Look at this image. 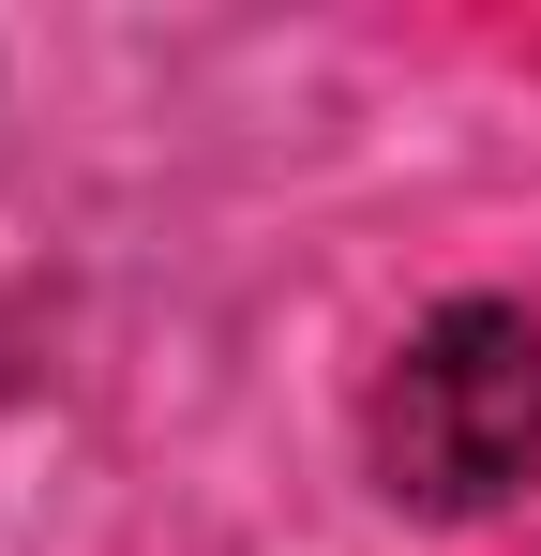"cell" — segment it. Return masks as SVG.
<instances>
[{"mask_svg":"<svg viewBox=\"0 0 541 556\" xmlns=\"http://www.w3.org/2000/svg\"><path fill=\"white\" fill-rule=\"evenodd\" d=\"M361 466L391 511H437V527L512 511L541 481V316L496 286L437 301L361 391Z\"/></svg>","mask_w":541,"mask_h":556,"instance_id":"1","label":"cell"}]
</instances>
